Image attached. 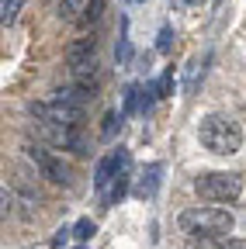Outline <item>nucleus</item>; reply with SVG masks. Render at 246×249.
<instances>
[{"label":"nucleus","instance_id":"nucleus-3","mask_svg":"<svg viewBox=\"0 0 246 249\" xmlns=\"http://www.w3.org/2000/svg\"><path fill=\"white\" fill-rule=\"evenodd\" d=\"M194 194L201 201H211V204H232L243 194V177L239 173H226V170L201 173L194 180Z\"/></svg>","mask_w":246,"mask_h":249},{"label":"nucleus","instance_id":"nucleus-2","mask_svg":"<svg viewBox=\"0 0 246 249\" xmlns=\"http://www.w3.org/2000/svg\"><path fill=\"white\" fill-rule=\"evenodd\" d=\"M198 139L215 156H236L243 149V124L229 114H205L198 124Z\"/></svg>","mask_w":246,"mask_h":249},{"label":"nucleus","instance_id":"nucleus-10","mask_svg":"<svg viewBox=\"0 0 246 249\" xmlns=\"http://www.w3.org/2000/svg\"><path fill=\"white\" fill-rule=\"evenodd\" d=\"M184 249H232V239H188Z\"/></svg>","mask_w":246,"mask_h":249},{"label":"nucleus","instance_id":"nucleus-11","mask_svg":"<svg viewBox=\"0 0 246 249\" xmlns=\"http://www.w3.org/2000/svg\"><path fill=\"white\" fill-rule=\"evenodd\" d=\"M73 232H76V239L83 242V239L94 235V222H90V218H83V222H76V229H73Z\"/></svg>","mask_w":246,"mask_h":249},{"label":"nucleus","instance_id":"nucleus-7","mask_svg":"<svg viewBox=\"0 0 246 249\" xmlns=\"http://www.w3.org/2000/svg\"><path fill=\"white\" fill-rule=\"evenodd\" d=\"M156 183H160V163H152V166H146L142 180L135 183V194L139 197H152V194H156Z\"/></svg>","mask_w":246,"mask_h":249},{"label":"nucleus","instance_id":"nucleus-9","mask_svg":"<svg viewBox=\"0 0 246 249\" xmlns=\"http://www.w3.org/2000/svg\"><path fill=\"white\" fill-rule=\"evenodd\" d=\"M87 4L90 0H59V18L73 21V18H80V11H87Z\"/></svg>","mask_w":246,"mask_h":249},{"label":"nucleus","instance_id":"nucleus-1","mask_svg":"<svg viewBox=\"0 0 246 249\" xmlns=\"http://www.w3.org/2000/svg\"><path fill=\"white\" fill-rule=\"evenodd\" d=\"M177 229L188 232V239H226L236 229V218L226 208H188L177 214Z\"/></svg>","mask_w":246,"mask_h":249},{"label":"nucleus","instance_id":"nucleus-13","mask_svg":"<svg viewBox=\"0 0 246 249\" xmlns=\"http://www.w3.org/2000/svg\"><path fill=\"white\" fill-rule=\"evenodd\" d=\"M232 249H246V242L243 239H232Z\"/></svg>","mask_w":246,"mask_h":249},{"label":"nucleus","instance_id":"nucleus-4","mask_svg":"<svg viewBox=\"0 0 246 249\" xmlns=\"http://www.w3.org/2000/svg\"><path fill=\"white\" fill-rule=\"evenodd\" d=\"M28 156L38 163V170H42L45 180H52V183H70V166L63 163V156H52V152H45L42 145H28Z\"/></svg>","mask_w":246,"mask_h":249},{"label":"nucleus","instance_id":"nucleus-12","mask_svg":"<svg viewBox=\"0 0 246 249\" xmlns=\"http://www.w3.org/2000/svg\"><path fill=\"white\" fill-rule=\"evenodd\" d=\"M160 49H163V52L170 49V28H163V35H160Z\"/></svg>","mask_w":246,"mask_h":249},{"label":"nucleus","instance_id":"nucleus-8","mask_svg":"<svg viewBox=\"0 0 246 249\" xmlns=\"http://www.w3.org/2000/svg\"><path fill=\"white\" fill-rule=\"evenodd\" d=\"M101 14H104V0H90V4H87V11L76 18L80 31H87L90 24H97V21H101Z\"/></svg>","mask_w":246,"mask_h":249},{"label":"nucleus","instance_id":"nucleus-5","mask_svg":"<svg viewBox=\"0 0 246 249\" xmlns=\"http://www.w3.org/2000/svg\"><path fill=\"white\" fill-rule=\"evenodd\" d=\"M97 59V38L94 35H83V38H76L70 49H66V62H70V70L73 66H83V62H94Z\"/></svg>","mask_w":246,"mask_h":249},{"label":"nucleus","instance_id":"nucleus-6","mask_svg":"<svg viewBox=\"0 0 246 249\" xmlns=\"http://www.w3.org/2000/svg\"><path fill=\"white\" fill-rule=\"evenodd\" d=\"M121 177H118V160L114 156H104V160L97 163V170H94V187L108 197V187H114Z\"/></svg>","mask_w":246,"mask_h":249}]
</instances>
